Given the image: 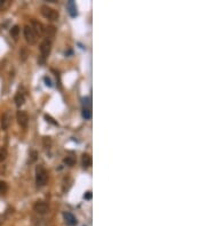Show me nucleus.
<instances>
[{
    "label": "nucleus",
    "mask_w": 206,
    "mask_h": 226,
    "mask_svg": "<svg viewBox=\"0 0 206 226\" xmlns=\"http://www.w3.org/2000/svg\"><path fill=\"white\" fill-rule=\"evenodd\" d=\"M47 181H48V173L45 169V167L41 164L37 166V168H36V185H37V187L38 188L44 187L47 184Z\"/></svg>",
    "instance_id": "f257e3e1"
},
{
    "label": "nucleus",
    "mask_w": 206,
    "mask_h": 226,
    "mask_svg": "<svg viewBox=\"0 0 206 226\" xmlns=\"http://www.w3.org/2000/svg\"><path fill=\"white\" fill-rule=\"evenodd\" d=\"M40 11H41V15H42L45 18H47L48 21L59 20V16H60L59 13L55 9L51 8L49 6H47V5H42L40 7Z\"/></svg>",
    "instance_id": "f03ea898"
},
{
    "label": "nucleus",
    "mask_w": 206,
    "mask_h": 226,
    "mask_svg": "<svg viewBox=\"0 0 206 226\" xmlns=\"http://www.w3.org/2000/svg\"><path fill=\"white\" fill-rule=\"evenodd\" d=\"M24 37L25 40L29 45H36L38 40V36L36 34V32L31 28V25H25L24 26Z\"/></svg>",
    "instance_id": "7ed1b4c3"
},
{
    "label": "nucleus",
    "mask_w": 206,
    "mask_h": 226,
    "mask_svg": "<svg viewBox=\"0 0 206 226\" xmlns=\"http://www.w3.org/2000/svg\"><path fill=\"white\" fill-rule=\"evenodd\" d=\"M51 41L49 39H45L40 43V56L41 62H44L51 54Z\"/></svg>",
    "instance_id": "20e7f679"
},
{
    "label": "nucleus",
    "mask_w": 206,
    "mask_h": 226,
    "mask_svg": "<svg viewBox=\"0 0 206 226\" xmlns=\"http://www.w3.org/2000/svg\"><path fill=\"white\" fill-rule=\"evenodd\" d=\"M33 210H34L37 214H39V215H45V214L48 212L49 205H47L46 202H44V201H37V202L34 203V205H33Z\"/></svg>",
    "instance_id": "39448f33"
},
{
    "label": "nucleus",
    "mask_w": 206,
    "mask_h": 226,
    "mask_svg": "<svg viewBox=\"0 0 206 226\" xmlns=\"http://www.w3.org/2000/svg\"><path fill=\"white\" fill-rule=\"evenodd\" d=\"M16 119H17V122L20 124L21 127L25 128L28 126V122H29V115L25 111H17V114H16Z\"/></svg>",
    "instance_id": "423d86ee"
},
{
    "label": "nucleus",
    "mask_w": 206,
    "mask_h": 226,
    "mask_svg": "<svg viewBox=\"0 0 206 226\" xmlns=\"http://www.w3.org/2000/svg\"><path fill=\"white\" fill-rule=\"evenodd\" d=\"M10 120H11V114H10L9 111H6L1 117V128H2V130L8 129V127L10 124Z\"/></svg>",
    "instance_id": "0eeeda50"
},
{
    "label": "nucleus",
    "mask_w": 206,
    "mask_h": 226,
    "mask_svg": "<svg viewBox=\"0 0 206 226\" xmlns=\"http://www.w3.org/2000/svg\"><path fill=\"white\" fill-rule=\"evenodd\" d=\"M31 28L33 29V31L36 32L37 36H41L44 33V25L41 24L40 22L36 20H32L31 21Z\"/></svg>",
    "instance_id": "6e6552de"
},
{
    "label": "nucleus",
    "mask_w": 206,
    "mask_h": 226,
    "mask_svg": "<svg viewBox=\"0 0 206 226\" xmlns=\"http://www.w3.org/2000/svg\"><path fill=\"white\" fill-rule=\"evenodd\" d=\"M63 217L65 219V223L69 226H74L77 224V219H76V217L72 215L71 212H64Z\"/></svg>",
    "instance_id": "1a4fd4ad"
},
{
    "label": "nucleus",
    "mask_w": 206,
    "mask_h": 226,
    "mask_svg": "<svg viewBox=\"0 0 206 226\" xmlns=\"http://www.w3.org/2000/svg\"><path fill=\"white\" fill-rule=\"evenodd\" d=\"M67 8H68V11H69V14L71 15L72 17H76L77 16V7H76V2L74 1H68V4H67Z\"/></svg>",
    "instance_id": "9d476101"
},
{
    "label": "nucleus",
    "mask_w": 206,
    "mask_h": 226,
    "mask_svg": "<svg viewBox=\"0 0 206 226\" xmlns=\"http://www.w3.org/2000/svg\"><path fill=\"white\" fill-rule=\"evenodd\" d=\"M82 164L85 169L89 168L92 166V156L89 154H84L82 158Z\"/></svg>",
    "instance_id": "9b49d317"
},
{
    "label": "nucleus",
    "mask_w": 206,
    "mask_h": 226,
    "mask_svg": "<svg viewBox=\"0 0 206 226\" xmlns=\"http://www.w3.org/2000/svg\"><path fill=\"white\" fill-rule=\"evenodd\" d=\"M14 101H15V104H16V106H22L24 102H25V97H24V95L22 94V92H17L16 95H15V98H14Z\"/></svg>",
    "instance_id": "f8f14e48"
},
{
    "label": "nucleus",
    "mask_w": 206,
    "mask_h": 226,
    "mask_svg": "<svg viewBox=\"0 0 206 226\" xmlns=\"http://www.w3.org/2000/svg\"><path fill=\"white\" fill-rule=\"evenodd\" d=\"M55 28L54 26H47V28H44V32H46V36H47V38L46 39H48V38H53L54 36H55Z\"/></svg>",
    "instance_id": "ddd939ff"
},
{
    "label": "nucleus",
    "mask_w": 206,
    "mask_h": 226,
    "mask_svg": "<svg viewBox=\"0 0 206 226\" xmlns=\"http://www.w3.org/2000/svg\"><path fill=\"white\" fill-rule=\"evenodd\" d=\"M82 118H84L85 120H91V119H92L91 107H84V109H82Z\"/></svg>",
    "instance_id": "4468645a"
},
{
    "label": "nucleus",
    "mask_w": 206,
    "mask_h": 226,
    "mask_svg": "<svg viewBox=\"0 0 206 226\" xmlns=\"http://www.w3.org/2000/svg\"><path fill=\"white\" fill-rule=\"evenodd\" d=\"M19 33H20V28H19V25H14V26L11 28V30H10L11 37H14V39H17Z\"/></svg>",
    "instance_id": "2eb2a0df"
},
{
    "label": "nucleus",
    "mask_w": 206,
    "mask_h": 226,
    "mask_svg": "<svg viewBox=\"0 0 206 226\" xmlns=\"http://www.w3.org/2000/svg\"><path fill=\"white\" fill-rule=\"evenodd\" d=\"M7 158V149L6 147H1L0 149V162H4Z\"/></svg>",
    "instance_id": "dca6fc26"
},
{
    "label": "nucleus",
    "mask_w": 206,
    "mask_h": 226,
    "mask_svg": "<svg viewBox=\"0 0 206 226\" xmlns=\"http://www.w3.org/2000/svg\"><path fill=\"white\" fill-rule=\"evenodd\" d=\"M7 190H8L7 183L1 181V182H0V193H1V194H5V193L7 192Z\"/></svg>",
    "instance_id": "f3484780"
},
{
    "label": "nucleus",
    "mask_w": 206,
    "mask_h": 226,
    "mask_svg": "<svg viewBox=\"0 0 206 226\" xmlns=\"http://www.w3.org/2000/svg\"><path fill=\"white\" fill-rule=\"evenodd\" d=\"M64 163H67V166H73L74 164V159L71 156H67L64 159Z\"/></svg>",
    "instance_id": "a211bd4d"
},
{
    "label": "nucleus",
    "mask_w": 206,
    "mask_h": 226,
    "mask_svg": "<svg viewBox=\"0 0 206 226\" xmlns=\"http://www.w3.org/2000/svg\"><path fill=\"white\" fill-rule=\"evenodd\" d=\"M44 80H45L46 85H47L48 87H51V86H53V83H51V80L49 79V78H48V77H45V78H44Z\"/></svg>",
    "instance_id": "6ab92c4d"
},
{
    "label": "nucleus",
    "mask_w": 206,
    "mask_h": 226,
    "mask_svg": "<svg viewBox=\"0 0 206 226\" xmlns=\"http://www.w3.org/2000/svg\"><path fill=\"white\" fill-rule=\"evenodd\" d=\"M9 5H10V2L9 1H7V0H6V1H0V8H1V7L4 8V7L9 6Z\"/></svg>",
    "instance_id": "aec40b11"
},
{
    "label": "nucleus",
    "mask_w": 206,
    "mask_h": 226,
    "mask_svg": "<svg viewBox=\"0 0 206 226\" xmlns=\"http://www.w3.org/2000/svg\"><path fill=\"white\" fill-rule=\"evenodd\" d=\"M84 198H85L86 200H91V199H92V192H91V191L86 192V194L84 195Z\"/></svg>",
    "instance_id": "412c9836"
},
{
    "label": "nucleus",
    "mask_w": 206,
    "mask_h": 226,
    "mask_svg": "<svg viewBox=\"0 0 206 226\" xmlns=\"http://www.w3.org/2000/svg\"><path fill=\"white\" fill-rule=\"evenodd\" d=\"M45 118L47 119V121H49V122L53 123V124H55V126L57 124V122H56V121H54V119H51V117H48V115H45Z\"/></svg>",
    "instance_id": "4be33fe9"
}]
</instances>
